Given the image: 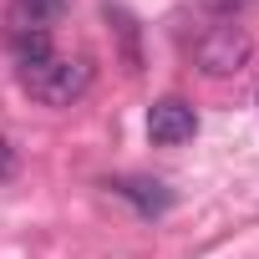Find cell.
Listing matches in <instances>:
<instances>
[{"label": "cell", "instance_id": "277c9868", "mask_svg": "<svg viewBox=\"0 0 259 259\" xmlns=\"http://www.w3.org/2000/svg\"><path fill=\"white\" fill-rule=\"evenodd\" d=\"M107 188H112L117 198H127L143 219H158V213L173 208V193H168V183H158V178H112Z\"/></svg>", "mask_w": 259, "mask_h": 259}, {"label": "cell", "instance_id": "7a4b0ae2", "mask_svg": "<svg viewBox=\"0 0 259 259\" xmlns=\"http://www.w3.org/2000/svg\"><path fill=\"white\" fill-rule=\"evenodd\" d=\"M249 56H254V41H249V31H244L239 21H219V26L198 31V36H193V46H188L193 71H198V76H208V81L239 76V71L249 66Z\"/></svg>", "mask_w": 259, "mask_h": 259}, {"label": "cell", "instance_id": "8992f818", "mask_svg": "<svg viewBox=\"0 0 259 259\" xmlns=\"http://www.w3.org/2000/svg\"><path fill=\"white\" fill-rule=\"evenodd\" d=\"M11 51H16V66L21 71L36 66V61H46V56H56L51 51V31H11Z\"/></svg>", "mask_w": 259, "mask_h": 259}, {"label": "cell", "instance_id": "ba28073f", "mask_svg": "<svg viewBox=\"0 0 259 259\" xmlns=\"http://www.w3.org/2000/svg\"><path fill=\"white\" fill-rule=\"evenodd\" d=\"M198 6H203L208 16H219V21H234L239 11H249V6H254V0H198Z\"/></svg>", "mask_w": 259, "mask_h": 259}, {"label": "cell", "instance_id": "6da1fadb", "mask_svg": "<svg viewBox=\"0 0 259 259\" xmlns=\"http://www.w3.org/2000/svg\"><path fill=\"white\" fill-rule=\"evenodd\" d=\"M92 76H97L92 56H46V61L21 71V87L41 107H71L92 92Z\"/></svg>", "mask_w": 259, "mask_h": 259}, {"label": "cell", "instance_id": "9c48e42d", "mask_svg": "<svg viewBox=\"0 0 259 259\" xmlns=\"http://www.w3.org/2000/svg\"><path fill=\"white\" fill-rule=\"evenodd\" d=\"M11 168H16V158H11V143H0V178H11Z\"/></svg>", "mask_w": 259, "mask_h": 259}, {"label": "cell", "instance_id": "3957f363", "mask_svg": "<svg viewBox=\"0 0 259 259\" xmlns=\"http://www.w3.org/2000/svg\"><path fill=\"white\" fill-rule=\"evenodd\" d=\"M193 133H198V112H193L183 97L153 102V112H148V138H153L158 148H178V143H188Z\"/></svg>", "mask_w": 259, "mask_h": 259}, {"label": "cell", "instance_id": "52a82bcc", "mask_svg": "<svg viewBox=\"0 0 259 259\" xmlns=\"http://www.w3.org/2000/svg\"><path fill=\"white\" fill-rule=\"evenodd\" d=\"M107 21H117V31H122V41H127V61H133V71H138V21L127 16L122 6H107Z\"/></svg>", "mask_w": 259, "mask_h": 259}, {"label": "cell", "instance_id": "5b68a950", "mask_svg": "<svg viewBox=\"0 0 259 259\" xmlns=\"http://www.w3.org/2000/svg\"><path fill=\"white\" fill-rule=\"evenodd\" d=\"M66 16V0H11L6 26L11 31H51Z\"/></svg>", "mask_w": 259, "mask_h": 259}]
</instances>
